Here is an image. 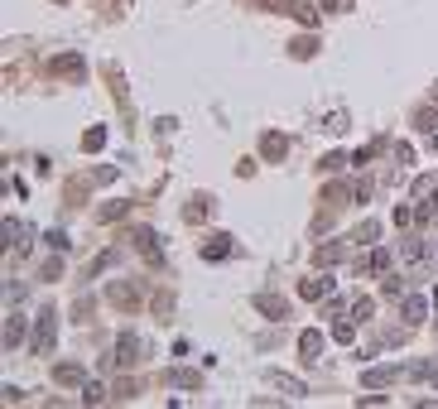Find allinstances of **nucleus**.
<instances>
[{
	"mask_svg": "<svg viewBox=\"0 0 438 409\" xmlns=\"http://www.w3.org/2000/svg\"><path fill=\"white\" fill-rule=\"evenodd\" d=\"M332 260H342V241L337 246H318V265H332Z\"/></svg>",
	"mask_w": 438,
	"mask_h": 409,
	"instance_id": "a211bd4d",
	"label": "nucleus"
},
{
	"mask_svg": "<svg viewBox=\"0 0 438 409\" xmlns=\"http://www.w3.org/2000/svg\"><path fill=\"white\" fill-rule=\"evenodd\" d=\"M332 337H337V342H352V322H332Z\"/></svg>",
	"mask_w": 438,
	"mask_h": 409,
	"instance_id": "5701e85b",
	"label": "nucleus"
},
{
	"mask_svg": "<svg viewBox=\"0 0 438 409\" xmlns=\"http://www.w3.org/2000/svg\"><path fill=\"white\" fill-rule=\"evenodd\" d=\"M53 376H58V381H63V385H77V381H82V366H58V371H53Z\"/></svg>",
	"mask_w": 438,
	"mask_h": 409,
	"instance_id": "f3484780",
	"label": "nucleus"
},
{
	"mask_svg": "<svg viewBox=\"0 0 438 409\" xmlns=\"http://www.w3.org/2000/svg\"><path fill=\"white\" fill-rule=\"evenodd\" d=\"M221 255H231V236H212L203 246V260H221Z\"/></svg>",
	"mask_w": 438,
	"mask_h": 409,
	"instance_id": "1a4fd4ad",
	"label": "nucleus"
},
{
	"mask_svg": "<svg viewBox=\"0 0 438 409\" xmlns=\"http://www.w3.org/2000/svg\"><path fill=\"white\" fill-rule=\"evenodd\" d=\"M429 193H438V179H434V174H429V179H419V183H414V198H429Z\"/></svg>",
	"mask_w": 438,
	"mask_h": 409,
	"instance_id": "aec40b11",
	"label": "nucleus"
},
{
	"mask_svg": "<svg viewBox=\"0 0 438 409\" xmlns=\"http://www.w3.org/2000/svg\"><path fill=\"white\" fill-rule=\"evenodd\" d=\"M260 149H265L270 159H280V154H284L289 145H284V135H265V140H260Z\"/></svg>",
	"mask_w": 438,
	"mask_h": 409,
	"instance_id": "4468645a",
	"label": "nucleus"
},
{
	"mask_svg": "<svg viewBox=\"0 0 438 409\" xmlns=\"http://www.w3.org/2000/svg\"><path fill=\"white\" fill-rule=\"evenodd\" d=\"M265 385H280V390H289V395H299V400L309 395V390H304L294 376H280V371H265Z\"/></svg>",
	"mask_w": 438,
	"mask_h": 409,
	"instance_id": "6e6552de",
	"label": "nucleus"
},
{
	"mask_svg": "<svg viewBox=\"0 0 438 409\" xmlns=\"http://www.w3.org/2000/svg\"><path fill=\"white\" fill-rule=\"evenodd\" d=\"M135 361H140V337H135V332H120V342H116V366L130 371Z\"/></svg>",
	"mask_w": 438,
	"mask_h": 409,
	"instance_id": "20e7f679",
	"label": "nucleus"
},
{
	"mask_svg": "<svg viewBox=\"0 0 438 409\" xmlns=\"http://www.w3.org/2000/svg\"><path fill=\"white\" fill-rule=\"evenodd\" d=\"M434 385H438V366H434Z\"/></svg>",
	"mask_w": 438,
	"mask_h": 409,
	"instance_id": "393cba45",
	"label": "nucleus"
},
{
	"mask_svg": "<svg viewBox=\"0 0 438 409\" xmlns=\"http://www.w3.org/2000/svg\"><path fill=\"white\" fill-rule=\"evenodd\" d=\"M424 251H429V246H424L419 236H405V241H400V255H405V260H424Z\"/></svg>",
	"mask_w": 438,
	"mask_h": 409,
	"instance_id": "9b49d317",
	"label": "nucleus"
},
{
	"mask_svg": "<svg viewBox=\"0 0 438 409\" xmlns=\"http://www.w3.org/2000/svg\"><path fill=\"white\" fill-rule=\"evenodd\" d=\"M352 241H356V246H371V241H381V221H361V226L352 231Z\"/></svg>",
	"mask_w": 438,
	"mask_h": 409,
	"instance_id": "9d476101",
	"label": "nucleus"
},
{
	"mask_svg": "<svg viewBox=\"0 0 438 409\" xmlns=\"http://www.w3.org/2000/svg\"><path fill=\"white\" fill-rule=\"evenodd\" d=\"M371 313H376V299H356V304H352V322H366Z\"/></svg>",
	"mask_w": 438,
	"mask_h": 409,
	"instance_id": "2eb2a0df",
	"label": "nucleus"
},
{
	"mask_svg": "<svg viewBox=\"0 0 438 409\" xmlns=\"http://www.w3.org/2000/svg\"><path fill=\"white\" fill-rule=\"evenodd\" d=\"M135 251H140L149 265H164V255H159V236H154V231H135Z\"/></svg>",
	"mask_w": 438,
	"mask_h": 409,
	"instance_id": "39448f33",
	"label": "nucleus"
},
{
	"mask_svg": "<svg viewBox=\"0 0 438 409\" xmlns=\"http://www.w3.org/2000/svg\"><path fill=\"white\" fill-rule=\"evenodd\" d=\"M19 337H24V318H5V347H19Z\"/></svg>",
	"mask_w": 438,
	"mask_h": 409,
	"instance_id": "f8f14e48",
	"label": "nucleus"
},
{
	"mask_svg": "<svg viewBox=\"0 0 438 409\" xmlns=\"http://www.w3.org/2000/svg\"><path fill=\"white\" fill-rule=\"evenodd\" d=\"M255 308L270 313V318H289V304H284L280 294H255Z\"/></svg>",
	"mask_w": 438,
	"mask_h": 409,
	"instance_id": "0eeeda50",
	"label": "nucleus"
},
{
	"mask_svg": "<svg viewBox=\"0 0 438 409\" xmlns=\"http://www.w3.org/2000/svg\"><path fill=\"white\" fill-rule=\"evenodd\" d=\"M332 284H337V280H304V289H299V294H304V299H323Z\"/></svg>",
	"mask_w": 438,
	"mask_h": 409,
	"instance_id": "ddd939ff",
	"label": "nucleus"
},
{
	"mask_svg": "<svg viewBox=\"0 0 438 409\" xmlns=\"http://www.w3.org/2000/svg\"><path fill=\"white\" fill-rule=\"evenodd\" d=\"M53 342H58V308H39V318H34V356H53Z\"/></svg>",
	"mask_w": 438,
	"mask_h": 409,
	"instance_id": "f257e3e1",
	"label": "nucleus"
},
{
	"mask_svg": "<svg viewBox=\"0 0 438 409\" xmlns=\"http://www.w3.org/2000/svg\"><path fill=\"white\" fill-rule=\"evenodd\" d=\"M299 352H304V361H318V352H323V332H299Z\"/></svg>",
	"mask_w": 438,
	"mask_h": 409,
	"instance_id": "423d86ee",
	"label": "nucleus"
},
{
	"mask_svg": "<svg viewBox=\"0 0 438 409\" xmlns=\"http://www.w3.org/2000/svg\"><path fill=\"white\" fill-rule=\"evenodd\" d=\"M385 265H390V251H371V255H366V265H361V270H385Z\"/></svg>",
	"mask_w": 438,
	"mask_h": 409,
	"instance_id": "dca6fc26",
	"label": "nucleus"
},
{
	"mask_svg": "<svg viewBox=\"0 0 438 409\" xmlns=\"http://www.w3.org/2000/svg\"><path fill=\"white\" fill-rule=\"evenodd\" d=\"M434 304H438V289H434Z\"/></svg>",
	"mask_w": 438,
	"mask_h": 409,
	"instance_id": "a878e982",
	"label": "nucleus"
},
{
	"mask_svg": "<svg viewBox=\"0 0 438 409\" xmlns=\"http://www.w3.org/2000/svg\"><path fill=\"white\" fill-rule=\"evenodd\" d=\"M424 318H429V299H424V294H405V304H400V322H405V327H419Z\"/></svg>",
	"mask_w": 438,
	"mask_h": 409,
	"instance_id": "7ed1b4c3",
	"label": "nucleus"
},
{
	"mask_svg": "<svg viewBox=\"0 0 438 409\" xmlns=\"http://www.w3.org/2000/svg\"><path fill=\"white\" fill-rule=\"evenodd\" d=\"M102 140H107L102 130H87V135H82V149H102Z\"/></svg>",
	"mask_w": 438,
	"mask_h": 409,
	"instance_id": "412c9836",
	"label": "nucleus"
},
{
	"mask_svg": "<svg viewBox=\"0 0 438 409\" xmlns=\"http://www.w3.org/2000/svg\"><path fill=\"white\" fill-rule=\"evenodd\" d=\"M342 164H347V154H342V149H337V154H323V169H328V174H332V169H342Z\"/></svg>",
	"mask_w": 438,
	"mask_h": 409,
	"instance_id": "4be33fe9",
	"label": "nucleus"
},
{
	"mask_svg": "<svg viewBox=\"0 0 438 409\" xmlns=\"http://www.w3.org/2000/svg\"><path fill=\"white\" fill-rule=\"evenodd\" d=\"M434 149H438V130H434Z\"/></svg>",
	"mask_w": 438,
	"mask_h": 409,
	"instance_id": "b1692460",
	"label": "nucleus"
},
{
	"mask_svg": "<svg viewBox=\"0 0 438 409\" xmlns=\"http://www.w3.org/2000/svg\"><path fill=\"white\" fill-rule=\"evenodd\" d=\"M82 400H87V405H102V400H107V385H97V381H92V385L82 390Z\"/></svg>",
	"mask_w": 438,
	"mask_h": 409,
	"instance_id": "6ab92c4d",
	"label": "nucleus"
},
{
	"mask_svg": "<svg viewBox=\"0 0 438 409\" xmlns=\"http://www.w3.org/2000/svg\"><path fill=\"white\" fill-rule=\"evenodd\" d=\"M405 371H410V366H371V371H361V385H366V390H385V385H395Z\"/></svg>",
	"mask_w": 438,
	"mask_h": 409,
	"instance_id": "f03ea898",
	"label": "nucleus"
}]
</instances>
